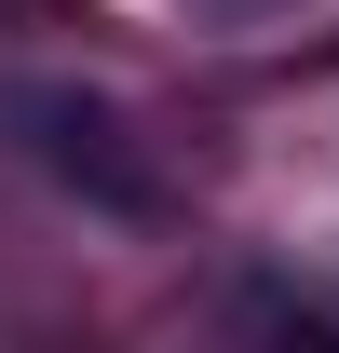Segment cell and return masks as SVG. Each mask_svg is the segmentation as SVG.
I'll return each instance as SVG.
<instances>
[{"instance_id":"obj_1","label":"cell","mask_w":339,"mask_h":353,"mask_svg":"<svg viewBox=\"0 0 339 353\" xmlns=\"http://www.w3.org/2000/svg\"><path fill=\"white\" fill-rule=\"evenodd\" d=\"M0 123L28 136L68 190H95V204H150V163L123 150V109H95V95H68V82H14V95H0Z\"/></svg>"}]
</instances>
